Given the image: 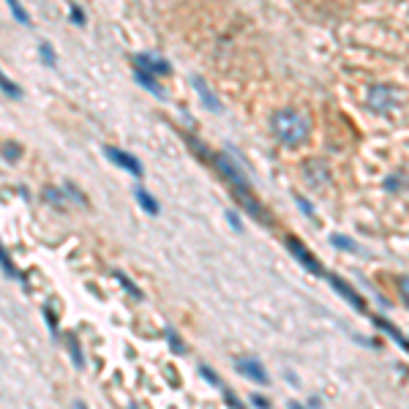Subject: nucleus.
Instances as JSON below:
<instances>
[{
	"label": "nucleus",
	"instance_id": "1",
	"mask_svg": "<svg viewBox=\"0 0 409 409\" xmlns=\"http://www.w3.org/2000/svg\"><path fill=\"white\" fill-rule=\"evenodd\" d=\"M270 128H273L276 139L284 142V145H289V148L303 145V142L309 139V123H306V118H303L300 112H295V109H279V112H273Z\"/></svg>",
	"mask_w": 409,
	"mask_h": 409
},
{
	"label": "nucleus",
	"instance_id": "2",
	"mask_svg": "<svg viewBox=\"0 0 409 409\" xmlns=\"http://www.w3.org/2000/svg\"><path fill=\"white\" fill-rule=\"evenodd\" d=\"M286 246H289V252L295 254V259H298L306 270H311V273H325V270H322V265L316 262V256H311V252H309V249H306L298 238H286Z\"/></svg>",
	"mask_w": 409,
	"mask_h": 409
},
{
	"label": "nucleus",
	"instance_id": "3",
	"mask_svg": "<svg viewBox=\"0 0 409 409\" xmlns=\"http://www.w3.org/2000/svg\"><path fill=\"white\" fill-rule=\"evenodd\" d=\"M399 104V98L393 95V91L387 88V85H377V88H371V93H369V107L371 109H377V112H387V109H393Z\"/></svg>",
	"mask_w": 409,
	"mask_h": 409
},
{
	"label": "nucleus",
	"instance_id": "4",
	"mask_svg": "<svg viewBox=\"0 0 409 409\" xmlns=\"http://www.w3.org/2000/svg\"><path fill=\"white\" fill-rule=\"evenodd\" d=\"M235 369L243 374V377H249L252 382H259V385H265L268 382V371L262 369V363L259 360H249V357H238L235 360Z\"/></svg>",
	"mask_w": 409,
	"mask_h": 409
},
{
	"label": "nucleus",
	"instance_id": "5",
	"mask_svg": "<svg viewBox=\"0 0 409 409\" xmlns=\"http://www.w3.org/2000/svg\"><path fill=\"white\" fill-rule=\"evenodd\" d=\"M107 156L112 158L118 167H123V169H128L131 175H142V164L137 161V158L131 156V153H126V151H118V148H107Z\"/></svg>",
	"mask_w": 409,
	"mask_h": 409
},
{
	"label": "nucleus",
	"instance_id": "6",
	"mask_svg": "<svg viewBox=\"0 0 409 409\" xmlns=\"http://www.w3.org/2000/svg\"><path fill=\"white\" fill-rule=\"evenodd\" d=\"M327 279H330V284H333V289H339V292L344 295V298L349 300V303H352V306H355V309L366 311V303H363V298H360V295H357V292H355L349 284L341 281V279H336V276H327Z\"/></svg>",
	"mask_w": 409,
	"mask_h": 409
},
{
	"label": "nucleus",
	"instance_id": "7",
	"mask_svg": "<svg viewBox=\"0 0 409 409\" xmlns=\"http://www.w3.org/2000/svg\"><path fill=\"white\" fill-rule=\"evenodd\" d=\"M137 65H139L142 71H151V74H167V71H169V63H167V61H158L156 55H148V52L137 55Z\"/></svg>",
	"mask_w": 409,
	"mask_h": 409
},
{
	"label": "nucleus",
	"instance_id": "8",
	"mask_svg": "<svg viewBox=\"0 0 409 409\" xmlns=\"http://www.w3.org/2000/svg\"><path fill=\"white\" fill-rule=\"evenodd\" d=\"M137 82H139V85H145V88H148L151 93L164 95L161 85H156V79H153V74H151V71H142V68H139V71H137Z\"/></svg>",
	"mask_w": 409,
	"mask_h": 409
},
{
	"label": "nucleus",
	"instance_id": "9",
	"mask_svg": "<svg viewBox=\"0 0 409 409\" xmlns=\"http://www.w3.org/2000/svg\"><path fill=\"white\" fill-rule=\"evenodd\" d=\"M137 199H139V205H142V208H145L151 216H156V213H158V202L145 189H137Z\"/></svg>",
	"mask_w": 409,
	"mask_h": 409
},
{
	"label": "nucleus",
	"instance_id": "10",
	"mask_svg": "<svg viewBox=\"0 0 409 409\" xmlns=\"http://www.w3.org/2000/svg\"><path fill=\"white\" fill-rule=\"evenodd\" d=\"M377 325L382 327V330H387V333H390V336H393V339H396L399 344L407 346V349H409V341L404 339V336H401V333H399V330H396V327H393V325H390V322H387V319H377Z\"/></svg>",
	"mask_w": 409,
	"mask_h": 409
},
{
	"label": "nucleus",
	"instance_id": "11",
	"mask_svg": "<svg viewBox=\"0 0 409 409\" xmlns=\"http://www.w3.org/2000/svg\"><path fill=\"white\" fill-rule=\"evenodd\" d=\"M194 85H196V91L202 93V98H205V104H210V109H221L219 101L213 98V93L210 91H205V85H202V79H194Z\"/></svg>",
	"mask_w": 409,
	"mask_h": 409
},
{
	"label": "nucleus",
	"instance_id": "12",
	"mask_svg": "<svg viewBox=\"0 0 409 409\" xmlns=\"http://www.w3.org/2000/svg\"><path fill=\"white\" fill-rule=\"evenodd\" d=\"M8 6H11V11H14V17L22 22V25H28V14H25V8H22V3L20 0H6Z\"/></svg>",
	"mask_w": 409,
	"mask_h": 409
},
{
	"label": "nucleus",
	"instance_id": "13",
	"mask_svg": "<svg viewBox=\"0 0 409 409\" xmlns=\"http://www.w3.org/2000/svg\"><path fill=\"white\" fill-rule=\"evenodd\" d=\"M115 276H118V281H121V284H123V286H126V289H128V295H131V298H137V300H142V292H139V289H137L134 284L128 281V276H126V273H115Z\"/></svg>",
	"mask_w": 409,
	"mask_h": 409
},
{
	"label": "nucleus",
	"instance_id": "14",
	"mask_svg": "<svg viewBox=\"0 0 409 409\" xmlns=\"http://www.w3.org/2000/svg\"><path fill=\"white\" fill-rule=\"evenodd\" d=\"M0 259H3V270L11 276V279H17V268L11 265V259H8V254L6 252H0Z\"/></svg>",
	"mask_w": 409,
	"mask_h": 409
},
{
	"label": "nucleus",
	"instance_id": "15",
	"mask_svg": "<svg viewBox=\"0 0 409 409\" xmlns=\"http://www.w3.org/2000/svg\"><path fill=\"white\" fill-rule=\"evenodd\" d=\"M0 82H3V93H6V95H14V98H22V91H20V88H14V85H11V82H8L6 77H3Z\"/></svg>",
	"mask_w": 409,
	"mask_h": 409
},
{
	"label": "nucleus",
	"instance_id": "16",
	"mask_svg": "<svg viewBox=\"0 0 409 409\" xmlns=\"http://www.w3.org/2000/svg\"><path fill=\"white\" fill-rule=\"evenodd\" d=\"M330 243H333V246H341V249H349V252H355V243H352L349 238H333Z\"/></svg>",
	"mask_w": 409,
	"mask_h": 409
},
{
	"label": "nucleus",
	"instance_id": "17",
	"mask_svg": "<svg viewBox=\"0 0 409 409\" xmlns=\"http://www.w3.org/2000/svg\"><path fill=\"white\" fill-rule=\"evenodd\" d=\"M399 289H401V295H404V300H407V306H409V276L399 279Z\"/></svg>",
	"mask_w": 409,
	"mask_h": 409
},
{
	"label": "nucleus",
	"instance_id": "18",
	"mask_svg": "<svg viewBox=\"0 0 409 409\" xmlns=\"http://www.w3.org/2000/svg\"><path fill=\"white\" fill-rule=\"evenodd\" d=\"M41 55H44V61H47V63H49V65L55 63V58H52V49H49L47 44H41Z\"/></svg>",
	"mask_w": 409,
	"mask_h": 409
},
{
	"label": "nucleus",
	"instance_id": "19",
	"mask_svg": "<svg viewBox=\"0 0 409 409\" xmlns=\"http://www.w3.org/2000/svg\"><path fill=\"white\" fill-rule=\"evenodd\" d=\"M71 20H74V22H79V25L85 22V17H82V11H79L77 6H71Z\"/></svg>",
	"mask_w": 409,
	"mask_h": 409
},
{
	"label": "nucleus",
	"instance_id": "20",
	"mask_svg": "<svg viewBox=\"0 0 409 409\" xmlns=\"http://www.w3.org/2000/svg\"><path fill=\"white\" fill-rule=\"evenodd\" d=\"M298 205L303 208V213H306V216H314V210H311V205H309V202H306L303 196H298Z\"/></svg>",
	"mask_w": 409,
	"mask_h": 409
},
{
	"label": "nucleus",
	"instance_id": "21",
	"mask_svg": "<svg viewBox=\"0 0 409 409\" xmlns=\"http://www.w3.org/2000/svg\"><path fill=\"white\" fill-rule=\"evenodd\" d=\"M226 219L232 221V226H235V229H238V232H243V224H240V219H238V216H235V213H226Z\"/></svg>",
	"mask_w": 409,
	"mask_h": 409
},
{
	"label": "nucleus",
	"instance_id": "22",
	"mask_svg": "<svg viewBox=\"0 0 409 409\" xmlns=\"http://www.w3.org/2000/svg\"><path fill=\"white\" fill-rule=\"evenodd\" d=\"M20 156V148H11V142H8V148H6V158H17Z\"/></svg>",
	"mask_w": 409,
	"mask_h": 409
},
{
	"label": "nucleus",
	"instance_id": "23",
	"mask_svg": "<svg viewBox=\"0 0 409 409\" xmlns=\"http://www.w3.org/2000/svg\"><path fill=\"white\" fill-rule=\"evenodd\" d=\"M252 404H256V407H268V401H265L262 396H252Z\"/></svg>",
	"mask_w": 409,
	"mask_h": 409
}]
</instances>
